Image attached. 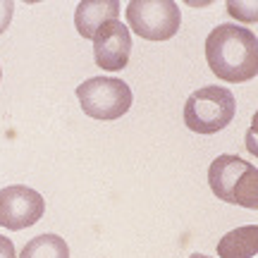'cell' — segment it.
<instances>
[{
	"label": "cell",
	"mask_w": 258,
	"mask_h": 258,
	"mask_svg": "<svg viewBox=\"0 0 258 258\" xmlns=\"http://www.w3.org/2000/svg\"><path fill=\"white\" fill-rule=\"evenodd\" d=\"M120 17V3L117 0H84L77 5L74 12V27L82 38H91L98 34V29L108 22Z\"/></svg>",
	"instance_id": "ba28073f"
},
{
	"label": "cell",
	"mask_w": 258,
	"mask_h": 258,
	"mask_svg": "<svg viewBox=\"0 0 258 258\" xmlns=\"http://www.w3.org/2000/svg\"><path fill=\"white\" fill-rule=\"evenodd\" d=\"M46 201L36 189L24 184H12L0 189V225L5 230H24L43 218Z\"/></svg>",
	"instance_id": "8992f818"
},
{
	"label": "cell",
	"mask_w": 258,
	"mask_h": 258,
	"mask_svg": "<svg viewBox=\"0 0 258 258\" xmlns=\"http://www.w3.org/2000/svg\"><path fill=\"white\" fill-rule=\"evenodd\" d=\"M234 93L225 86H201L184 103V124L196 134H215L234 120Z\"/></svg>",
	"instance_id": "3957f363"
},
{
	"label": "cell",
	"mask_w": 258,
	"mask_h": 258,
	"mask_svg": "<svg viewBox=\"0 0 258 258\" xmlns=\"http://www.w3.org/2000/svg\"><path fill=\"white\" fill-rule=\"evenodd\" d=\"M218 256L220 258H256L258 256V227L244 225L227 232L218 241Z\"/></svg>",
	"instance_id": "9c48e42d"
},
{
	"label": "cell",
	"mask_w": 258,
	"mask_h": 258,
	"mask_svg": "<svg viewBox=\"0 0 258 258\" xmlns=\"http://www.w3.org/2000/svg\"><path fill=\"white\" fill-rule=\"evenodd\" d=\"M211 191L227 203L258 208V170L237 156H218L208 167Z\"/></svg>",
	"instance_id": "7a4b0ae2"
},
{
	"label": "cell",
	"mask_w": 258,
	"mask_h": 258,
	"mask_svg": "<svg viewBox=\"0 0 258 258\" xmlns=\"http://www.w3.org/2000/svg\"><path fill=\"white\" fill-rule=\"evenodd\" d=\"M127 22L132 31L146 41H167L179 31L182 12L172 0H132Z\"/></svg>",
	"instance_id": "5b68a950"
},
{
	"label": "cell",
	"mask_w": 258,
	"mask_h": 258,
	"mask_svg": "<svg viewBox=\"0 0 258 258\" xmlns=\"http://www.w3.org/2000/svg\"><path fill=\"white\" fill-rule=\"evenodd\" d=\"M15 15V3L12 0H0V34H5V29L10 27Z\"/></svg>",
	"instance_id": "8fae6325"
},
{
	"label": "cell",
	"mask_w": 258,
	"mask_h": 258,
	"mask_svg": "<svg viewBox=\"0 0 258 258\" xmlns=\"http://www.w3.org/2000/svg\"><path fill=\"white\" fill-rule=\"evenodd\" d=\"M0 258H17L15 244H12L8 237H3V234H0Z\"/></svg>",
	"instance_id": "4fadbf2b"
},
{
	"label": "cell",
	"mask_w": 258,
	"mask_h": 258,
	"mask_svg": "<svg viewBox=\"0 0 258 258\" xmlns=\"http://www.w3.org/2000/svg\"><path fill=\"white\" fill-rule=\"evenodd\" d=\"M241 8H256V3H246V5H244V3H227V10H230V15L232 17H244L246 19V22H256V15H251V12H244V10Z\"/></svg>",
	"instance_id": "7c38bea8"
},
{
	"label": "cell",
	"mask_w": 258,
	"mask_h": 258,
	"mask_svg": "<svg viewBox=\"0 0 258 258\" xmlns=\"http://www.w3.org/2000/svg\"><path fill=\"white\" fill-rule=\"evenodd\" d=\"M19 258H70V246L57 234H38L24 244Z\"/></svg>",
	"instance_id": "30bf717a"
},
{
	"label": "cell",
	"mask_w": 258,
	"mask_h": 258,
	"mask_svg": "<svg viewBox=\"0 0 258 258\" xmlns=\"http://www.w3.org/2000/svg\"><path fill=\"white\" fill-rule=\"evenodd\" d=\"M77 98L82 110L93 120H120L132 108V89L115 77H91L82 86H77Z\"/></svg>",
	"instance_id": "277c9868"
},
{
	"label": "cell",
	"mask_w": 258,
	"mask_h": 258,
	"mask_svg": "<svg viewBox=\"0 0 258 258\" xmlns=\"http://www.w3.org/2000/svg\"><path fill=\"white\" fill-rule=\"evenodd\" d=\"M0 79H3V70H0Z\"/></svg>",
	"instance_id": "9a60e30c"
},
{
	"label": "cell",
	"mask_w": 258,
	"mask_h": 258,
	"mask_svg": "<svg viewBox=\"0 0 258 258\" xmlns=\"http://www.w3.org/2000/svg\"><path fill=\"white\" fill-rule=\"evenodd\" d=\"M206 60L211 72L230 84L249 82L258 74V38L239 24H220L206 38Z\"/></svg>",
	"instance_id": "6da1fadb"
},
{
	"label": "cell",
	"mask_w": 258,
	"mask_h": 258,
	"mask_svg": "<svg viewBox=\"0 0 258 258\" xmlns=\"http://www.w3.org/2000/svg\"><path fill=\"white\" fill-rule=\"evenodd\" d=\"M132 55V34L120 19L108 22L93 36V60L101 70L120 72L124 70Z\"/></svg>",
	"instance_id": "52a82bcc"
},
{
	"label": "cell",
	"mask_w": 258,
	"mask_h": 258,
	"mask_svg": "<svg viewBox=\"0 0 258 258\" xmlns=\"http://www.w3.org/2000/svg\"><path fill=\"white\" fill-rule=\"evenodd\" d=\"M189 258H211V256H203V253H194V256H189Z\"/></svg>",
	"instance_id": "5bb4252c"
}]
</instances>
